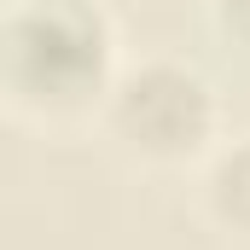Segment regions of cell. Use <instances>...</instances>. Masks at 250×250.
I'll return each instance as SVG.
<instances>
[{
  "label": "cell",
  "instance_id": "7a4b0ae2",
  "mask_svg": "<svg viewBox=\"0 0 250 250\" xmlns=\"http://www.w3.org/2000/svg\"><path fill=\"white\" fill-rule=\"evenodd\" d=\"M99 140L128 169L146 175L204 169L209 151L221 146V93L192 59L175 53L123 59L99 111Z\"/></svg>",
  "mask_w": 250,
  "mask_h": 250
},
{
  "label": "cell",
  "instance_id": "277c9868",
  "mask_svg": "<svg viewBox=\"0 0 250 250\" xmlns=\"http://www.w3.org/2000/svg\"><path fill=\"white\" fill-rule=\"evenodd\" d=\"M204 12H209V29L250 59V0H204Z\"/></svg>",
  "mask_w": 250,
  "mask_h": 250
},
{
  "label": "cell",
  "instance_id": "3957f363",
  "mask_svg": "<svg viewBox=\"0 0 250 250\" xmlns=\"http://www.w3.org/2000/svg\"><path fill=\"white\" fill-rule=\"evenodd\" d=\"M198 209L215 233L250 245V134L209 151V163L198 169Z\"/></svg>",
  "mask_w": 250,
  "mask_h": 250
},
{
  "label": "cell",
  "instance_id": "6da1fadb",
  "mask_svg": "<svg viewBox=\"0 0 250 250\" xmlns=\"http://www.w3.org/2000/svg\"><path fill=\"white\" fill-rule=\"evenodd\" d=\"M123 70V35L105 0H12L0 23L6 117L41 134L99 128Z\"/></svg>",
  "mask_w": 250,
  "mask_h": 250
}]
</instances>
